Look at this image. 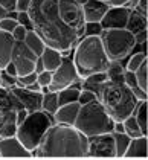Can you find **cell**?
<instances>
[{"mask_svg":"<svg viewBox=\"0 0 148 160\" xmlns=\"http://www.w3.org/2000/svg\"><path fill=\"white\" fill-rule=\"evenodd\" d=\"M26 12L31 18L32 29L41 37L46 46L67 50L79 40V34L70 29L60 17L58 0H31Z\"/></svg>","mask_w":148,"mask_h":160,"instance_id":"6da1fadb","label":"cell"},{"mask_svg":"<svg viewBox=\"0 0 148 160\" xmlns=\"http://www.w3.org/2000/svg\"><path fill=\"white\" fill-rule=\"evenodd\" d=\"M38 159H76L87 157V137L74 125L52 123L32 157Z\"/></svg>","mask_w":148,"mask_h":160,"instance_id":"7a4b0ae2","label":"cell"},{"mask_svg":"<svg viewBox=\"0 0 148 160\" xmlns=\"http://www.w3.org/2000/svg\"><path fill=\"white\" fill-rule=\"evenodd\" d=\"M93 92L115 122H122L125 118L133 114L137 98L125 82H113L107 79L105 82L95 87Z\"/></svg>","mask_w":148,"mask_h":160,"instance_id":"3957f363","label":"cell"},{"mask_svg":"<svg viewBox=\"0 0 148 160\" xmlns=\"http://www.w3.org/2000/svg\"><path fill=\"white\" fill-rule=\"evenodd\" d=\"M72 61L79 79H83L92 73L105 72L110 64V58L104 50L99 35H87L76 41Z\"/></svg>","mask_w":148,"mask_h":160,"instance_id":"277c9868","label":"cell"},{"mask_svg":"<svg viewBox=\"0 0 148 160\" xmlns=\"http://www.w3.org/2000/svg\"><path fill=\"white\" fill-rule=\"evenodd\" d=\"M113 123L115 121L107 114L102 104L98 99H95L84 105H79V111L74 122V127L86 137H92L102 133H111Z\"/></svg>","mask_w":148,"mask_h":160,"instance_id":"5b68a950","label":"cell"},{"mask_svg":"<svg viewBox=\"0 0 148 160\" xmlns=\"http://www.w3.org/2000/svg\"><path fill=\"white\" fill-rule=\"evenodd\" d=\"M52 123H54V118L44 110L32 111V113H28L26 119L20 125H17L14 136L20 140V143L28 151L32 152L37 149Z\"/></svg>","mask_w":148,"mask_h":160,"instance_id":"8992f818","label":"cell"},{"mask_svg":"<svg viewBox=\"0 0 148 160\" xmlns=\"http://www.w3.org/2000/svg\"><path fill=\"white\" fill-rule=\"evenodd\" d=\"M99 37L110 61L125 60L135 50V37L125 28L124 29H102Z\"/></svg>","mask_w":148,"mask_h":160,"instance_id":"52a82bcc","label":"cell"},{"mask_svg":"<svg viewBox=\"0 0 148 160\" xmlns=\"http://www.w3.org/2000/svg\"><path fill=\"white\" fill-rule=\"evenodd\" d=\"M87 157L98 159H115L116 147L111 133H102L87 137Z\"/></svg>","mask_w":148,"mask_h":160,"instance_id":"ba28073f","label":"cell"},{"mask_svg":"<svg viewBox=\"0 0 148 160\" xmlns=\"http://www.w3.org/2000/svg\"><path fill=\"white\" fill-rule=\"evenodd\" d=\"M58 12L64 25L76 31L79 37H83V28H84L83 6L75 0H58Z\"/></svg>","mask_w":148,"mask_h":160,"instance_id":"9c48e42d","label":"cell"},{"mask_svg":"<svg viewBox=\"0 0 148 160\" xmlns=\"http://www.w3.org/2000/svg\"><path fill=\"white\" fill-rule=\"evenodd\" d=\"M76 81H79V76L76 73V69H75L72 58L63 57L61 64L57 67V70L52 72V81L48 86V88L50 92H58L64 87L72 86Z\"/></svg>","mask_w":148,"mask_h":160,"instance_id":"30bf717a","label":"cell"},{"mask_svg":"<svg viewBox=\"0 0 148 160\" xmlns=\"http://www.w3.org/2000/svg\"><path fill=\"white\" fill-rule=\"evenodd\" d=\"M35 60L37 55L26 46L23 41H15L13 46V53H11V61L15 66L17 76H23L35 69Z\"/></svg>","mask_w":148,"mask_h":160,"instance_id":"8fae6325","label":"cell"},{"mask_svg":"<svg viewBox=\"0 0 148 160\" xmlns=\"http://www.w3.org/2000/svg\"><path fill=\"white\" fill-rule=\"evenodd\" d=\"M130 11L131 9L125 6H109L99 25L102 29H124L128 22Z\"/></svg>","mask_w":148,"mask_h":160,"instance_id":"7c38bea8","label":"cell"},{"mask_svg":"<svg viewBox=\"0 0 148 160\" xmlns=\"http://www.w3.org/2000/svg\"><path fill=\"white\" fill-rule=\"evenodd\" d=\"M0 157L2 159H29L32 152L28 151L15 136L0 139Z\"/></svg>","mask_w":148,"mask_h":160,"instance_id":"4fadbf2b","label":"cell"},{"mask_svg":"<svg viewBox=\"0 0 148 160\" xmlns=\"http://www.w3.org/2000/svg\"><path fill=\"white\" fill-rule=\"evenodd\" d=\"M11 90H13V93L17 96V99L20 101V104L23 105V108L28 113L41 110L43 93H40V92H31L26 87H17V86L13 87Z\"/></svg>","mask_w":148,"mask_h":160,"instance_id":"5bb4252c","label":"cell"},{"mask_svg":"<svg viewBox=\"0 0 148 160\" xmlns=\"http://www.w3.org/2000/svg\"><path fill=\"white\" fill-rule=\"evenodd\" d=\"M107 8H109V5L101 0H87L83 5L84 23H99L107 11Z\"/></svg>","mask_w":148,"mask_h":160,"instance_id":"9a60e30c","label":"cell"},{"mask_svg":"<svg viewBox=\"0 0 148 160\" xmlns=\"http://www.w3.org/2000/svg\"><path fill=\"white\" fill-rule=\"evenodd\" d=\"M79 111V104L78 102H70V104H64L60 105L57 111L54 113V122L55 123H64V125H74L75 119L78 116Z\"/></svg>","mask_w":148,"mask_h":160,"instance_id":"2e32d148","label":"cell"},{"mask_svg":"<svg viewBox=\"0 0 148 160\" xmlns=\"http://www.w3.org/2000/svg\"><path fill=\"white\" fill-rule=\"evenodd\" d=\"M122 159H147V136L130 139Z\"/></svg>","mask_w":148,"mask_h":160,"instance_id":"e0dca14e","label":"cell"},{"mask_svg":"<svg viewBox=\"0 0 148 160\" xmlns=\"http://www.w3.org/2000/svg\"><path fill=\"white\" fill-rule=\"evenodd\" d=\"M17 128L15 123V110H3L0 108V139L14 136Z\"/></svg>","mask_w":148,"mask_h":160,"instance_id":"ac0fdd59","label":"cell"},{"mask_svg":"<svg viewBox=\"0 0 148 160\" xmlns=\"http://www.w3.org/2000/svg\"><path fill=\"white\" fill-rule=\"evenodd\" d=\"M14 38L9 32H5L0 29V69H3L8 62L11 61V53H13Z\"/></svg>","mask_w":148,"mask_h":160,"instance_id":"d6986e66","label":"cell"},{"mask_svg":"<svg viewBox=\"0 0 148 160\" xmlns=\"http://www.w3.org/2000/svg\"><path fill=\"white\" fill-rule=\"evenodd\" d=\"M40 58H41V61H43L44 70H49V72L57 70V67H58L63 61L61 52L54 49V48H50V46H46V48H44V50H43L41 55H40Z\"/></svg>","mask_w":148,"mask_h":160,"instance_id":"ffe728a7","label":"cell"},{"mask_svg":"<svg viewBox=\"0 0 148 160\" xmlns=\"http://www.w3.org/2000/svg\"><path fill=\"white\" fill-rule=\"evenodd\" d=\"M125 29H128L131 34H136V32H139L142 29H147V15L137 12L136 9H131Z\"/></svg>","mask_w":148,"mask_h":160,"instance_id":"44dd1931","label":"cell"},{"mask_svg":"<svg viewBox=\"0 0 148 160\" xmlns=\"http://www.w3.org/2000/svg\"><path fill=\"white\" fill-rule=\"evenodd\" d=\"M23 43H25L26 46L32 50V52H34L37 57H40V55H41V52H43V50H44V48H46L44 41L41 40V37L38 35L34 29H31V31H28V32H26Z\"/></svg>","mask_w":148,"mask_h":160,"instance_id":"7402d4cb","label":"cell"},{"mask_svg":"<svg viewBox=\"0 0 148 160\" xmlns=\"http://www.w3.org/2000/svg\"><path fill=\"white\" fill-rule=\"evenodd\" d=\"M124 82L130 87V90L133 92V95L137 98V101H145V99H147V92H144L140 87L137 86L135 72H128V70H125V72H124Z\"/></svg>","mask_w":148,"mask_h":160,"instance_id":"603a6c76","label":"cell"},{"mask_svg":"<svg viewBox=\"0 0 148 160\" xmlns=\"http://www.w3.org/2000/svg\"><path fill=\"white\" fill-rule=\"evenodd\" d=\"M133 116H135V119L140 127L142 134L147 136V99L145 101H137L135 111H133Z\"/></svg>","mask_w":148,"mask_h":160,"instance_id":"cb8c5ba5","label":"cell"},{"mask_svg":"<svg viewBox=\"0 0 148 160\" xmlns=\"http://www.w3.org/2000/svg\"><path fill=\"white\" fill-rule=\"evenodd\" d=\"M60 105H58V95L57 92H48L43 95V101H41V110H44L48 114L54 116V113L57 111Z\"/></svg>","mask_w":148,"mask_h":160,"instance_id":"d4e9b609","label":"cell"},{"mask_svg":"<svg viewBox=\"0 0 148 160\" xmlns=\"http://www.w3.org/2000/svg\"><path fill=\"white\" fill-rule=\"evenodd\" d=\"M124 72L125 69L122 67L121 61H110L105 73H107V79L113 81V82H124Z\"/></svg>","mask_w":148,"mask_h":160,"instance_id":"484cf974","label":"cell"},{"mask_svg":"<svg viewBox=\"0 0 148 160\" xmlns=\"http://www.w3.org/2000/svg\"><path fill=\"white\" fill-rule=\"evenodd\" d=\"M113 134V139H115V147H116V157L122 159L124 157V152L130 143V136H127L125 133H118V131H111Z\"/></svg>","mask_w":148,"mask_h":160,"instance_id":"4316f807","label":"cell"},{"mask_svg":"<svg viewBox=\"0 0 148 160\" xmlns=\"http://www.w3.org/2000/svg\"><path fill=\"white\" fill-rule=\"evenodd\" d=\"M122 123H124V133L127 136H130L131 139L133 137H139V136H144L142 131H140V127H139V123H137V121L135 119L133 114L128 116V118H125L122 121Z\"/></svg>","mask_w":148,"mask_h":160,"instance_id":"83f0119b","label":"cell"},{"mask_svg":"<svg viewBox=\"0 0 148 160\" xmlns=\"http://www.w3.org/2000/svg\"><path fill=\"white\" fill-rule=\"evenodd\" d=\"M128 57H130V58H128V61H127L125 70H128V72H135L136 69L147 60V52H136V53L128 55Z\"/></svg>","mask_w":148,"mask_h":160,"instance_id":"f1b7e54d","label":"cell"},{"mask_svg":"<svg viewBox=\"0 0 148 160\" xmlns=\"http://www.w3.org/2000/svg\"><path fill=\"white\" fill-rule=\"evenodd\" d=\"M147 73H148V67H147V60L142 62L137 69L135 70V76L137 81V86L140 87L144 92H147Z\"/></svg>","mask_w":148,"mask_h":160,"instance_id":"f546056e","label":"cell"},{"mask_svg":"<svg viewBox=\"0 0 148 160\" xmlns=\"http://www.w3.org/2000/svg\"><path fill=\"white\" fill-rule=\"evenodd\" d=\"M96 99V95L93 90H89V88H81L79 90V96H78V104L79 105H84L87 102H92Z\"/></svg>","mask_w":148,"mask_h":160,"instance_id":"4dcf8cb0","label":"cell"},{"mask_svg":"<svg viewBox=\"0 0 148 160\" xmlns=\"http://www.w3.org/2000/svg\"><path fill=\"white\" fill-rule=\"evenodd\" d=\"M18 25V22H17V18H13V17H3V18H0V29L2 31H5V32H13V29L15 26Z\"/></svg>","mask_w":148,"mask_h":160,"instance_id":"1f68e13d","label":"cell"},{"mask_svg":"<svg viewBox=\"0 0 148 160\" xmlns=\"http://www.w3.org/2000/svg\"><path fill=\"white\" fill-rule=\"evenodd\" d=\"M35 81H37V72H31V73L23 75V76H17L15 86L26 87V86H29V84H32V82H35Z\"/></svg>","mask_w":148,"mask_h":160,"instance_id":"d6a6232c","label":"cell"},{"mask_svg":"<svg viewBox=\"0 0 148 160\" xmlns=\"http://www.w3.org/2000/svg\"><path fill=\"white\" fill-rule=\"evenodd\" d=\"M102 31V28L99 23H84V28H83V37H87V35H99Z\"/></svg>","mask_w":148,"mask_h":160,"instance_id":"836d02e7","label":"cell"},{"mask_svg":"<svg viewBox=\"0 0 148 160\" xmlns=\"http://www.w3.org/2000/svg\"><path fill=\"white\" fill-rule=\"evenodd\" d=\"M0 78H2V87L3 88H13L15 87V82H17V78L15 76H11L8 75L6 72H0Z\"/></svg>","mask_w":148,"mask_h":160,"instance_id":"e575fe53","label":"cell"},{"mask_svg":"<svg viewBox=\"0 0 148 160\" xmlns=\"http://www.w3.org/2000/svg\"><path fill=\"white\" fill-rule=\"evenodd\" d=\"M52 81V72L49 70H41L37 73V82L41 87H48Z\"/></svg>","mask_w":148,"mask_h":160,"instance_id":"d590c367","label":"cell"},{"mask_svg":"<svg viewBox=\"0 0 148 160\" xmlns=\"http://www.w3.org/2000/svg\"><path fill=\"white\" fill-rule=\"evenodd\" d=\"M26 32H28V29H26L23 25H18L15 26L13 29V32H11V35H13L14 38V41H23L25 40V35H26Z\"/></svg>","mask_w":148,"mask_h":160,"instance_id":"8d00e7d4","label":"cell"},{"mask_svg":"<svg viewBox=\"0 0 148 160\" xmlns=\"http://www.w3.org/2000/svg\"><path fill=\"white\" fill-rule=\"evenodd\" d=\"M17 22L20 23V25H23L28 29V31H31L32 29V23H31V18H29V15L26 11H17Z\"/></svg>","mask_w":148,"mask_h":160,"instance_id":"74e56055","label":"cell"},{"mask_svg":"<svg viewBox=\"0 0 148 160\" xmlns=\"http://www.w3.org/2000/svg\"><path fill=\"white\" fill-rule=\"evenodd\" d=\"M133 37H135L136 44H142V43H147V29H142V31H139V32L133 34Z\"/></svg>","mask_w":148,"mask_h":160,"instance_id":"f35d334b","label":"cell"},{"mask_svg":"<svg viewBox=\"0 0 148 160\" xmlns=\"http://www.w3.org/2000/svg\"><path fill=\"white\" fill-rule=\"evenodd\" d=\"M26 116H28V111L25 108H18V110L15 111V123L20 125L26 119Z\"/></svg>","mask_w":148,"mask_h":160,"instance_id":"ab89813d","label":"cell"},{"mask_svg":"<svg viewBox=\"0 0 148 160\" xmlns=\"http://www.w3.org/2000/svg\"><path fill=\"white\" fill-rule=\"evenodd\" d=\"M15 2L17 0H0V6H3L8 12L9 11H15Z\"/></svg>","mask_w":148,"mask_h":160,"instance_id":"60d3db41","label":"cell"},{"mask_svg":"<svg viewBox=\"0 0 148 160\" xmlns=\"http://www.w3.org/2000/svg\"><path fill=\"white\" fill-rule=\"evenodd\" d=\"M31 0H17L15 2V11H26Z\"/></svg>","mask_w":148,"mask_h":160,"instance_id":"b9f144b4","label":"cell"},{"mask_svg":"<svg viewBox=\"0 0 148 160\" xmlns=\"http://www.w3.org/2000/svg\"><path fill=\"white\" fill-rule=\"evenodd\" d=\"M128 0H110L107 5L109 6H125Z\"/></svg>","mask_w":148,"mask_h":160,"instance_id":"7bdbcfd3","label":"cell"},{"mask_svg":"<svg viewBox=\"0 0 148 160\" xmlns=\"http://www.w3.org/2000/svg\"><path fill=\"white\" fill-rule=\"evenodd\" d=\"M41 70H44V66H43V61H41V58L37 57V60H35V69H34V72H41Z\"/></svg>","mask_w":148,"mask_h":160,"instance_id":"ee69618b","label":"cell"},{"mask_svg":"<svg viewBox=\"0 0 148 160\" xmlns=\"http://www.w3.org/2000/svg\"><path fill=\"white\" fill-rule=\"evenodd\" d=\"M26 88H28V90H31V92H40V88H41V86H40V84H38L37 81H35V82H32V84L26 86Z\"/></svg>","mask_w":148,"mask_h":160,"instance_id":"f6af8a7d","label":"cell"},{"mask_svg":"<svg viewBox=\"0 0 148 160\" xmlns=\"http://www.w3.org/2000/svg\"><path fill=\"white\" fill-rule=\"evenodd\" d=\"M113 131L124 133V123L122 122H115V123H113Z\"/></svg>","mask_w":148,"mask_h":160,"instance_id":"bcb514c9","label":"cell"},{"mask_svg":"<svg viewBox=\"0 0 148 160\" xmlns=\"http://www.w3.org/2000/svg\"><path fill=\"white\" fill-rule=\"evenodd\" d=\"M8 15V11L3 8V6H0V18H3V17H6Z\"/></svg>","mask_w":148,"mask_h":160,"instance_id":"7dc6e473","label":"cell"},{"mask_svg":"<svg viewBox=\"0 0 148 160\" xmlns=\"http://www.w3.org/2000/svg\"><path fill=\"white\" fill-rule=\"evenodd\" d=\"M75 2H78V3H79V5H81V6H83V5H84V3H86L87 0H75Z\"/></svg>","mask_w":148,"mask_h":160,"instance_id":"c3c4849f","label":"cell"},{"mask_svg":"<svg viewBox=\"0 0 148 160\" xmlns=\"http://www.w3.org/2000/svg\"><path fill=\"white\" fill-rule=\"evenodd\" d=\"M101 2H104V3H109V2H110V0H101Z\"/></svg>","mask_w":148,"mask_h":160,"instance_id":"681fc988","label":"cell"},{"mask_svg":"<svg viewBox=\"0 0 148 160\" xmlns=\"http://www.w3.org/2000/svg\"><path fill=\"white\" fill-rule=\"evenodd\" d=\"M0 87H2V78H0Z\"/></svg>","mask_w":148,"mask_h":160,"instance_id":"f907efd6","label":"cell"},{"mask_svg":"<svg viewBox=\"0 0 148 160\" xmlns=\"http://www.w3.org/2000/svg\"><path fill=\"white\" fill-rule=\"evenodd\" d=\"M0 72H2V69H0Z\"/></svg>","mask_w":148,"mask_h":160,"instance_id":"816d5d0a","label":"cell"},{"mask_svg":"<svg viewBox=\"0 0 148 160\" xmlns=\"http://www.w3.org/2000/svg\"><path fill=\"white\" fill-rule=\"evenodd\" d=\"M0 159H2V157H0Z\"/></svg>","mask_w":148,"mask_h":160,"instance_id":"f5cc1de1","label":"cell"}]
</instances>
